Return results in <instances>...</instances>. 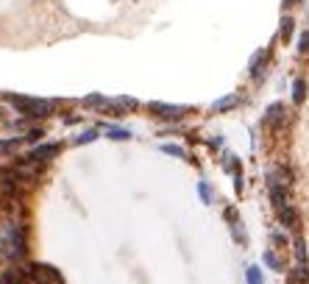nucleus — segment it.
I'll use <instances>...</instances> for the list:
<instances>
[{
	"label": "nucleus",
	"mask_w": 309,
	"mask_h": 284,
	"mask_svg": "<svg viewBox=\"0 0 309 284\" xmlns=\"http://www.w3.org/2000/svg\"><path fill=\"white\" fill-rule=\"evenodd\" d=\"M14 103L23 109L26 114H34V117H45V114L53 112L51 101H31V98H14Z\"/></svg>",
	"instance_id": "obj_1"
},
{
	"label": "nucleus",
	"mask_w": 309,
	"mask_h": 284,
	"mask_svg": "<svg viewBox=\"0 0 309 284\" xmlns=\"http://www.w3.org/2000/svg\"><path fill=\"white\" fill-rule=\"evenodd\" d=\"M31 279H34L36 284H64L59 270L51 267V265H34L31 267Z\"/></svg>",
	"instance_id": "obj_2"
},
{
	"label": "nucleus",
	"mask_w": 309,
	"mask_h": 284,
	"mask_svg": "<svg viewBox=\"0 0 309 284\" xmlns=\"http://www.w3.org/2000/svg\"><path fill=\"white\" fill-rule=\"evenodd\" d=\"M151 112L156 117H162V120H181L184 117V106H167V103H151Z\"/></svg>",
	"instance_id": "obj_3"
},
{
	"label": "nucleus",
	"mask_w": 309,
	"mask_h": 284,
	"mask_svg": "<svg viewBox=\"0 0 309 284\" xmlns=\"http://www.w3.org/2000/svg\"><path fill=\"white\" fill-rule=\"evenodd\" d=\"M279 217H282L284 229H295V226H298V212L292 209V204H290V207H284L282 212H279Z\"/></svg>",
	"instance_id": "obj_4"
},
{
	"label": "nucleus",
	"mask_w": 309,
	"mask_h": 284,
	"mask_svg": "<svg viewBox=\"0 0 309 284\" xmlns=\"http://www.w3.org/2000/svg\"><path fill=\"white\" fill-rule=\"evenodd\" d=\"M240 103V98L237 95H229V98H220V101H215V112H229V109H234V106Z\"/></svg>",
	"instance_id": "obj_5"
},
{
	"label": "nucleus",
	"mask_w": 309,
	"mask_h": 284,
	"mask_svg": "<svg viewBox=\"0 0 309 284\" xmlns=\"http://www.w3.org/2000/svg\"><path fill=\"white\" fill-rule=\"evenodd\" d=\"M267 56H270V53H267V51H259L257 53V56H254V61H251V76H262V67H265V59H267Z\"/></svg>",
	"instance_id": "obj_6"
},
{
	"label": "nucleus",
	"mask_w": 309,
	"mask_h": 284,
	"mask_svg": "<svg viewBox=\"0 0 309 284\" xmlns=\"http://www.w3.org/2000/svg\"><path fill=\"white\" fill-rule=\"evenodd\" d=\"M304 98H307V81H304V78H295V84H292V101H295V103H304Z\"/></svg>",
	"instance_id": "obj_7"
},
{
	"label": "nucleus",
	"mask_w": 309,
	"mask_h": 284,
	"mask_svg": "<svg viewBox=\"0 0 309 284\" xmlns=\"http://www.w3.org/2000/svg\"><path fill=\"white\" fill-rule=\"evenodd\" d=\"M59 154V148L56 145H45V148H34V151H31V156H28V159H48V156H56Z\"/></svg>",
	"instance_id": "obj_8"
},
{
	"label": "nucleus",
	"mask_w": 309,
	"mask_h": 284,
	"mask_svg": "<svg viewBox=\"0 0 309 284\" xmlns=\"http://www.w3.org/2000/svg\"><path fill=\"white\" fill-rule=\"evenodd\" d=\"M282 114H284V106L282 103H273L270 109H267V114H265V126H273V123H279V120H282Z\"/></svg>",
	"instance_id": "obj_9"
},
{
	"label": "nucleus",
	"mask_w": 309,
	"mask_h": 284,
	"mask_svg": "<svg viewBox=\"0 0 309 284\" xmlns=\"http://www.w3.org/2000/svg\"><path fill=\"white\" fill-rule=\"evenodd\" d=\"M292 26H295V23H292V17H284V20H282V39H284V42H290Z\"/></svg>",
	"instance_id": "obj_10"
},
{
	"label": "nucleus",
	"mask_w": 309,
	"mask_h": 284,
	"mask_svg": "<svg viewBox=\"0 0 309 284\" xmlns=\"http://www.w3.org/2000/svg\"><path fill=\"white\" fill-rule=\"evenodd\" d=\"M245 279H248V284H262V270L259 267H248Z\"/></svg>",
	"instance_id": "obj_11"
},
{
	"label": "nucleus",
	"mask_w": 309,
	"mask_h": 284,
	"mask_svg": "<svg viewBox=\"0 0 309 284\" xmlns=\"http://www.w3.org/2000/svg\"><path fill=\"white\" fill-rule=\"evenodd\" d=\"M265 262H267L270 267H273V270H282V259L276 257L273 251H265Z\"/></svg>",
	"instance_id": "obj_12"
},
{
	"label": "nucleus",
	"mask_w": 309,
	"mask_h": 284,
	"mask_svg": "<svg viewBox=\"0 0 309 284\" xmlns=\"http://www.w3.org/2000/svg\"><path fill=\"white\" fill-rule=\"evenodd\" d=\"M162 151H164V154H170V156H179V159H184V156H187V151H184V148H179V145H162Z\"/></svg>",
	"instance_id": "obj_13"
},
{
	"label": "nucleus",
	"mask_w": 309,
	"mask_h": 284,
	"mask_svg": "<svg viewBox=\"0 0 309 284\" xmlns=\"http://www.w3.org/2000/svg\"><path fill=\"white\" fill-rule=\"evenodd\" d=\"M298 51H301V53H309V31H304V34H301V39H298Z\"/></svg>",
	"instance_id": "obj_14"
},
{
	"label": "nucleus",
	"mask_w": 309,
	"mask_h": 284,
	"mask_svg": "<svg viewBox=\"0 0 309 284\" xmlns=\"http://www.w3.org/2000/svg\"><path fill=\"white\" fill-rule=\"evenodd\" d=\"M109 134H112V139H129V137H131V131H129V129H126V131H123V129H112Z\"/></svg>",
	"instance_id": "obj_15"
},
{
	"label": "nucleus",
	"mask_w": 309,
	"mask_h": 284,
	"mask_svg": "<svg viewBox=\"0 0 309 284\" xmlns=\"http://www.w3.org/2000/svg\"><path fill=\"white\" fill-rule=\"evenodd\" d=\"M198 192H201V198H204L206 204L212 201V192H209V184H204V181H201V187H198Z\"/></svg>",
	"instance_id": "obj_16"
},
{
	"label": "nucleus",
	"mask_w": 309,
	"mask_h": 284,
	"mask_svg": "<svg viewBox=\"0 0 309 284\" xmlns=\"http://www.w3.org/2000/svg\"><path fill=\"white\" fill-rule=\"evenodd\" d=\"M95 137H98V134H95V131H86L84 137H78V145H81V142H92Z\"/></svg>",
	"instance_id": "obj_17"
},
{
	"label": "nucleus",
	"mask_w": 309,
	"mask_h": 284,
	"mask_svg": "<svg viewBox=\"0 0 309 284\" xmlns=\"http://www.w3.org/2000/svg\"><path fill=\"white\" fill-rule=\"evenodd\" d=\"M295 3H298V0H284V6H295Z\"/></svg>",
	"instance_id": "obj_18"
}]
</instances>
